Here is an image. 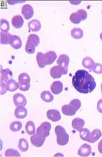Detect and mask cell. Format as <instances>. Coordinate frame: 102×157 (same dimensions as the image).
<instances>
[{
  "label": "cell",
  "mask_w": 102,
  "mask_h": 157,
  "mask_svg": "<svg viewBox=\"0 0 102 157\" xmlns=\"http://www.w3.org/2000/svg\"><path fill=\"white\" fill-rule=\"evenodd\" d=\"M46 137L36 133L30 137V141L31 144L37 147H40L43 145Z\"/></svg>",
  "instance_id": "52a82bcc"
},
{
  "label": "cell",
  "mask_w": 102,
  "mask_h": 157,
  "mask_svg": "<svg viewBox=\"0 0 102 157\" xmlns=\"http://www.w3.org/2000/svg\"><path fill=\"white\" fill-rule=\"evenodd\" d=\"M76 13L78 15L79 17H80V18L82 19V21L85 20L87 18V13L84 10H79L76 12Z\"/></svg>",
  "instance_id": "74e56055"
},
{
  "label": "cell",
  "mask_w": 102,
  "mask_h": 157,
  "mask_svg": "<svg viewBox=\"0 0 102 157\" xmlns=\"http://www.w3.org/2000/svg\"><path fill=\"white\" fill-rule=\"evenodd\" d=\"M11 36L12 35L9 33H5L3 32H1V44L4 45L9 44V40Z\"/></svg>",
  "instance_id": "1f68e13d"
},
{
  "label": "cell",
  "mask_w": 102,
  "mask_h": 157,
  "mask_svg": "<svg viewBox=\"0 0 102 157\" xmlns=\"http://www.w3.org/2000/svg\"><path fill=\"white\" fill-rule=\"evenodd\" d=\"M98 149H99V152H100V154H102V139L100 140V142L99 143Z\"/></svg>",
  "instance_id": "60d3db41"
},
{
  "label": "cell",
  "mask_w": 102,
  "mask_h": 157,
  "mask_svg": "<svg viewBox=\"0 0 102 157\" xmlns=\"http://www.w3.org/2000/svg\"><path fill=\"white\" fill-rule=\"evenodd\" d=\"M13 79V73L9 69L1 71V94L3 95L7 92L6 86L10 79Z\"/></svg>",
  "instance_id": "277c9868"
},
{
  "label": "cell",
  "mask_w": 102,
  "mask_h": 157,
  "mask_svg": "<svg viewBox=\"0 0 102 157\" xmlns=\"http://www.w3.org/2000/svg\"><path fill=\"white\" fill-rule=\"evenodd\" d=\"M91 150L90 145L87 144H84L79 148L78 154L81 157H88L91 154Z\"/></svg>",
  "instance_id": "9a60e30c"
},
{
  "label": "cell",
  "mask_w": 102,
  "mask_h": 157,
  "mask_svg": "<svg viewBox=\"0 0 102 157\" xmlns=\"http://www.w3.org/2000/svg\"><path fill=\"white\" fill-rule=\"evenodd\" d=\"M79 132L81 139H82V140L88 142L90 136L91 132L90 130L87 128H83L79 131Z\"/></svg>",
  "instance_id": "f1b7e54d"
},
{
  "label": "cell",
  "mask_w": 102,
  "mask_h": 157,
  "mask_svg": "<svg viewBox=\"0 0 102 157\" xmlns=\"http://www.w3.org/2000/svg\"><path fill=\"white\" fill-rule=\"evenodd\" d=\"M72 84L75 90L81 94L91 93L96 87L94 77L84 70H79L75 72L72 78Z\"/></svg>",
  "instance_id": "6da1fadb"
},
{
  "label": "cell",
  "mask_w": 102,
  "mask_h": 157,
  "mask_svg": "<svg viewBox=\"0 0 102 157\" xmlns=\"http://www.w3.org/2000/svg\"><path fill=\"white\" fill-rule=\"evenodd\" d=\"M102 136V132L99 129H95L90 134L88 142L90 143H94L96 142Z\"/></svg>",
  "instance_id": "e0dca14e"
},
{
  "label": "cell",
  "mask_w": 102,
  "mask_h": 157,
  "mask_svg": "<svg viewBox=\"0 0 102 157\" xmlns=\"http://www.w3.org/2000/svg\"><path fill=\"white\" fill-rule=\"evenodd\" d=\"M13 101L14 104L16 106H25L27 105V99L24 95L21 94H15L14 95Z\"/></svg>",
  "instance_id": "9c48e42d"
},
{
  "label": "cell",
  "mask_w": 102,
  "mask_h": 157,
  "mask_svg": "<svg viewBox=\"0 0 102 157\" xmlns=\"http://www.w3.org/2000/svg\"><path fill=\"white\" fill-rule=\"evenodd\" d=\"M71 36L75 39H80L84 36V31L80 28H75L71 31Z\"/></svg>",
  "instance_id": "d4e9b609"
},
{
  "label": "cell",
  "mask_w": 102,
  "mask_h": 157,
  "mask_svg": "<svg viewBox=\"0 0 102 157\" xmlns=\"http://www.w3.org/2000/svg\"><path fill=\"white\" fill-rule=\"evenodd\" d=\"M97 108L98 111L100 113H102V99L100 100L97 103Z\"/></svg>",
  "instance_id": "ab89813d"
},
{
  "label": "cell",
  "mask_w": 102,
  "mask_h": 157,
  "mask_svg": "<svg viewBox=\"0 0 102 157\" xmlns=\"http://www.w3.org/2000/svg\"><path fill=\"white\" fill-rule=\"evenodd\" d=\"M25 130L29 135H33L35 133V127L34 122L32 121L27 122L26 124Z\"/></svg>",
  "instance_id": "484cf974"
},
{
  "label": "cell",
  "mask_w": 102,
  "mask_h": 157,
  "mask_svg": "<svg viewBox=\"0 0 102 157\" xmlns=\"http://www.w3.org/2000/svg\"><path fill=\"white\" fill-rule=\"evenodd\" d=\"M28 41L31 42L35 45V46H38L40 44V39L38 35L35 34H30L28 37Z\"/></svg>",
  "instance_id": "836d02e7"
},
{
  "label": "cell",
  "mask_w": 102,
  "mask_h": 157,
  "mask_svg": "<svg viewBox=\"0 0 102 157\" xmlns=\"http://www.w3.org/2000/svg\"><path fill=\"white\" fill-rule=\"evenodd\" d=\"M5 155L6 157H20V156L18 151L14 149H8L5 151Z\"/></svg>",
  "instance_id": "e575fe53"
},
{
  "label": "cell",
  "mask_w": 102,
  "mask_h": 157,
  "mask_svg": "<svg viewBox=\"0 0 102 157\" xmlns=\"http://www.w3.org/2000/svg\"><path fill=\"white\" fill-rule=\"evenodd\" d=\"M18 80L19 84L30 83L31 78L28 74L23 73L20 74L19 76Z\"/></svg>",
  "instance_id": "f546056e"
},
{
  "label": "cell",
  "mask_w": 102,
  "mask_h": 157,
  "mask_svg": "<svg viewBox=\"0 0 102 157\" xmlns=\"http://www.w3.org/2000/svg\"><path fill=\"white\" fill-rule=\"evenodd\" d=\"M36 59H37V63L39 67L40 68H44L47 65L44 58V54L42 52H38Z\"/></svg>",
  "instance_id": "83f0119b"
},
{
  "label": "cell",
  "mask_w": 102,
  "mask_h": 157,
  "mask_svg": "<svg viewBox=\"0 0 102 157\" xmlns=\"http://www.w3.org/2000/svg\"><path fill=\"white\" fill-rule=\"evenodd\" d=\"M101 90H102V83L101 84Z\"/></svg>",
  "instance_id": "7bdbcfd3"
},
{
  "label": "cell",
  "mask_w": 102,
  "mask_h": 157,
  "mask_svg": "<svg viewBox=\"0 0 102 157\" xmlns=\"http://www.w3.org/2000/svg\"><path fill=\"white\" fill-rule=\"evenodd\" d=\"M47 117L53 122H57L61 119L60 112L56 109H50L47 112Z\"/></svg>",
  "instance_id": "30bf717a"
},
{
  "label": "cell",
  "mask_w": 102,
  "mask_h": 157,
  "mask_svg": "<svg viewBox=\"0 0 102 157\" xmlns=\"http://www.w3.org/2000/svg\"><path fill=\"white\" fill-rule=\"evenodd\" d=\"M18 148L22 152H26L29 148L28 142L26 139H21L19 140L18 144Z\"/></svg>",
  "instance_id": "4316f807"
},
{
  "label": "cell",
  "mask_w": 102,
  "mask_h": 157,
  "mask_svg": "<svg viewBox=\"0 0 102 157\" xmlns=\"http://www.w3.org/2000/svg\"><path fill=\"white\" fill-rule=\"evenodd\" d=\"M24 21L20 15H16L12 19V25L15 28H20L23 25Z\"/></svg>",
  "instance_id": "ffe728a7"
},
{
  "label": "cell",
  "mask_w": 102,
  "mask_h": 157,
  "mask_svg": "<svg viewBox=\"0 0 102 157\" xmlns=\"http://www.w3.org/2000/svg\"><path fill=\"white\" fill-rule=\"evenodd\" d=\"M9 44L14 49H19L22 46V40L18 36L12 35L9 40Z\"/></svg>",
  "instance_id": "7c38bea8"
},
{
  "label": "cell",
  "mask_w": 102,
  "mask_h": 157,
  "mask_svg": "<svg viewBox=\"0 0 102 157\" xmlns=\"http://www.w3.org/2000/svg\"><path fill=\"white\" fill-rule=\"evenodd\" d=\"M51 89L54 94L58 95L60 94L63 90V84L60 81L54 82L51 86Z\"/></svg>",
  "instance_id": "2e32d148"
},
{
  "label": "cell",
  "mask_w": 102,
  "mask_h": 157,
  "mask_svg": "<svg viewBox=\"0 0 102 157\" xmlns=\"http://www.w3.org/2000/svg\"><path fill=\"white\" fill-rule=\"evenodd\" d=\"M85 122L83 119L75 118L72 121V127L74 129L78 131L84 128Z\"/></svg>",
  "instance_id": "ac0fdd59"
},
{
  "label": "cell",
  "mask_w": 102,
  "mask_h": 157,
  "mask_svg": "<svg viewBox=\"0 0 102 157\" xmlns=\"http://www.w3.org/2000/svg\"><path fill=\"white\" fill-rule=\"evenodd\" d=\"M22 13L25 19L29 20L34 16V9L31 5L26 4L22 7Z\"/></svg>",
  "instance_id": "ba28073f"
},
{
  "label": "cell",
  "mask_w": 102,
  "mask_h": 157,
  "mask_svg": "<svg viewBox=\"0 0 102 157\" xmlns=\"http://www.w3.org/2000/svg\"><path fill=\"white\" fill-rule=\"evenodd\" d=\"M28 25L29 29L33 32L39 31L40 30L41 28L40 22L37 19H34L30 21L28 24Z\"/></svg>",
  "instance_id": "d6986e66"
},
{
  "label": "cell",
  "mask_w": 102,
  "mask_h": 157,
  "mask_svg": "<svg viewBox=\"0 0 102 157\" xmlns=\"http://www.w3.org/2000/svg\"><path fill=\"white\" fill-rule=\"evenodd\" d=\"M69 63V58L66 55H62L59 56L57 59V63L59 67H62L64 70L68 72Z\"/></svg>",
  "instance_id": "8fae6325"
},
{
  "label": "cell",
  "mask_w": 102,
  "mask_h": 157,
  "mask_svg": "<svg viewBox=\"0 0 102 157\" xmlns=\"http://www.w3.org/2000/svg\"><path fill=\"white\" fill-rule=\"evenodd\" d=\"M22 124L20 121H14L12 122V124H10V128L12 131L14 132H18L19 131H20L22 129Z\"/></svg>",
  "instance_id": "4dcf8cb0"
},
{
  "label": "cell",
  "mask_w": 102,
  "mask_h": 157,
  "mask_svg": "<svg viewBox=\"0 0 102 157\" xmlns=\"http://www.w3.org/2000/svg\"><path fill=\"white\" fill-rule=\"evenodd\" d=\"M81 102L79 99H75L71 101L68 105H65L62 108V111L65 115L71 116L75 115L77 110L80 108Z\"/></svg>",
  "instance_id": "7a4b0ae2"
},
{
  "label": "cell",
  "mask_w": 102,
  "mask_h": 157,
  "mask_svg": "<svg viewBox=\"0 0 102 157\" xmlns=\"http://www.w3.org/2000/svg\"><path fill=\"white\" fill-rule=\"evenodd\" d=\"M96 65L93 60L90 57H85L82 61V65L86 69L92 70L94 66Z\"/></svg>",
  "instance_id": "7402d4cb"
},
{
  "label": "cell",
  "mask_w": 102,
  "mask_h": 157,
  "mask_svg": "<svg viewBox=\"0 0 102 157\" xmlns=\"http://www.w3.org/2000/svg\"><path fill=\"white\" fill-rule=\"evenodd\" d=\"M41 98L44 102L50 103L53 100L54 96L50 91L45 90L41 94Z\"/></svg>",
  "instance_id": "603a6c76"
},
{
  "label": "cell",
  "mask_w": 102,
  "mask_h": 157,
  "mask_svg": "<svg viewBox=\"0 0 102 157\" xmlns=\"http://www.w3.org/2000/svg\"><path fill=\"white\" fill-rule=\"evenodd\" d=\"M30 83H22V84H19V89H20V90L25 92V91H28L30 89Z\"/></svg>",
  "instance_id": "f35d334b"
},
{
  "label": "cell",
  "mask_w": 102,
  "mask_h": 157,
  "mask_svg": "<svg viewBox=\"0 0 102 157\" xmlns=\"http://www.w3.org/2000/svg\"><path fill=\"white\" fill-rule=\"evenodd\" d=\"M70 20L74 24H78L80 23L82 20L76 13H72L70 16Z\"/></svg>",
  "instance_id": "d590c367"
},
{
  "label": "cell",
  "mask_w": 102,
  "mask_h": 157,
  "mask_svg": "<svg viewBox=\"0 0 102 157\" xmlns=\"http://www.w3.org/2000/svg\"><path fill=\"white\" fill-rule=\"evenodd\" d=\"M10 23L7 20L5 19H1L0 21V29L1 32L7 33L10 30Z\"/></svg>",
  "instance_id": "cb8c5ba5"
},
{
  "label": "cell",
  "mask_w": 102,
  "mask_h": 157,
  "mask_svg": "<svg viewBox=\"0 0 102 157\" xmlns=\"http://www.w3.org/2000/svg\"><path fill=\"white\" fill-rule=\"evenodd\" d=\"M35 45L27 40L25 46V51L28 54H33L35 52Z\"/></svg>",
  "instance_id": "d6a6232c"
},
{
  "label": "cell",
  "mask_w": 102,
  "mask_h": 157,
  "mask_svg": "<svg viewBox=\"0 0 102 157\" xmlns=\"http://www.w3.org/2000/svg\"><path fill=\"white\" fill-rule=\"evenodd\" d=\"M68 72L59 65H56L51 69L50 75L53 79L59 78L63 75L67 74Z\"/></svg>",
  "instance_id": "8992f818"
},
{
  "label": "cell",
  "mask_w": 102,
  "mask_h": 157,
  "mask_svg": "<svg viewBox=\"0 0 102 157\" xmlns=\"http://www.w3.org/2000/svg\"><path fill=\"white\" fill-rule=\"evenodd\" d=\"M19 82H17L16 81H15L13 79H11L7 82L6 88L7 91H9L10 92H14L15 91L17 90V89L19 88Z\"/></svg>",
  "instance_id": "44dd1931"
},
{
  "label": "cell",
  "mask_w": 102,
  "mask_h": 157,
  "mask_svg": "<svg viewBox=\"0 0 102 157\" xmlns=\"http://www.w3.org/2000/svg\"><path fill=\"white\" fill-rule=\"evenodd\" d=\"M44 58L46 64L51 65L53 63L57 58V55L56 54L55 52L50 51L47 52L44 55Z\"/></svg>",
  "instance_id": "4fadbf2b"
},
{
  "label": "cell",
  "mask_w": 102,
  "mask_h": 157,
  "mask_svg": "<svg viewBox=\"0 0 102 157\" xmlns=\"http://www.w3.org/2000/svg\"><path fill=\"white\" fill-rule=\"evenodd\" d=\"M55 132L57 136V144L61 146L67 145L68 143L69 136L64 128L60 125H57L55 127Z\"/></svg>",
  "instance_id": "3957f363"
},
{
  "label": "cell",
  "mask_w": 102,
  "mask_h": 157,
  "mask_svg": "<svg viewBox=\"0 0 102 157\" xmlns=\"http://www.w3.org/2000/svg\"></svg>",
  "instance_id": "ee69618b"
},
{
  "label": "cell",
  "mask_w": 102,
  "mask_h": 157,
  "mask_svg": "<svg viewBox=\"0 0 102 157\" xmlns=\"http://www.w3.org/2000/svg\"><path fill=\"white\" fill-rule=\"evenodd\" d=\"M51 129V124L50 122H44L41 124L40 127L38 128L37 130V133L39 135L47 137L50 135Z\"/></svg>",
  "instance_id": "5b68a950"
},
{
  "label": "cell",
  "mask_w": 102,
  "mask_h": 157,
  "mask_svg": "<svg viewBox=\"0 0 102 157\" xmlns=\"http://www.w3.org/2000/svg\"><path fill=\"white\" fill-rule=\"evenodd\" d=\"M100 39H101V40H102V32L101 33H100Z\"/></svg>",
  "instance_id": "b9f144b4"
},
{
  "label": "cell",
  "mask_w": 102,
  "mask_h": 157,
  "mask_svg": "<svg viewBox=\"0 0 102 157\" xmlns=\"http://www.w3.org/2000/svg\"><path fill=\"white\" fill-rule=\"evenodd\" d=\"M92 71L96 74H102V64L100 63H96V65L92 69Z\"/></svg>",
  "instance_id": "8d00e7d4"
},
{
  "label": "cell",
  "mask_w": 102,
  "mask_h": 157,
  "mask_svg": "<svg viewBox=\"0 0 102 157\" xmlns=\"http://www.w3.org/2000/svg\"><path fill=\"white\" fill-rule=\"evenodd\" d=\"M15 117L17 119H24L27 117L28 112L23 106H17L14 112Z\"/></svg>",
  "instance_id": "5bb4252c"
}]
</instances>
